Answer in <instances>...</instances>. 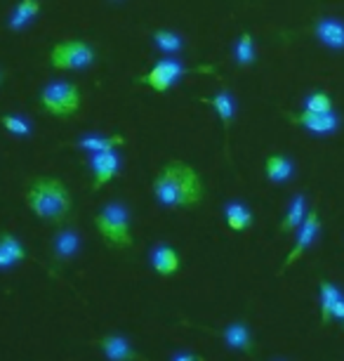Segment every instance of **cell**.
Listing matches in <instances>:
<instances>
[{
    "mask_svg": "<svg viewBox=\"0 0 344 361\" xmlns=\"http://www.w3.org/2000/svg\"><path fill=\"white\" fill-rule=\"evenodd\" d=\"M305 111H312V114H328L333 111V97L328 92H312L309 97L305 99Z\"/></svg>",
    "mask_w": 344,
    "mask_h": 361,
    "instance_id": "484cf974",
    "label": "cell"
},
{
    "mask_svg": "<svg viewBox=\"0 0 344 361\" xmlns=\"http://www.w3.org/2000/svg\"><path fill=\"white\" fill-rule=\"evenodd\" d=\"M222 340L227 343V347H231L234 352H243V354H253L255 350V338L248 324L243 322H234V324H227L222 329Z\"/></svg>",
    "mask_w": 344,
    "mask_h": 361,
    "instance_id": "5bb4252c",
    "label": "cell"
},
{
    "mask_svg": "<svg viewBox=\"0 0 344 361\" xmlns=\"http://www.w3.org/2000/svg\"><path fill=\"white\" fill-rule=\"evenodd\" d=\"M224 217H227V227L234 231H248L255 222L253 210L243 201H229L224 206Z\"/></svg>",
    "mask_w": 344,
    "mask_h": 361,
    "instance_id": "ac0fdd59",
    "label": "cell"
},
{
    "mask_svg": "<svg viewBox=\"0 0 344 361\" xmlns=\"http://www.w3.org/2000/svg\"><path fill=\"white\" fill-rule=\"evenodd\" d=\"M265 173L267 180L274 182V185H286L295 175V163L286 154H269L265 159Z\"/></svg>",
    "mask_w": 344,
    "mask_h": 361,
    "instance_id": "2e32d148",
    "label": "cell"
},
{
    "mask_svg": "<svg viewBox=\"0 0 344 361\" xmlns=\"http://www.w3.org/2000/svg\"><path fill=\"white\" fill-rule=\"evenodd\" d=\"M40 109L47 116H55V118H69V116L78 114L83 94L80 87L71 80H50L43 90H40Z\"/></svg>",
    "mask_w": 344,
    "mask_h": 361,
    "instance_id": "277c9868",
    "label": "cell"
},
{
    "mask_svg": "<svg viewBox=\"0 0 344 361\" xmlns=\"http://www.w3.org/2000/svg\"><path fill=\"white\" fill-rule=\"evenodd\" d=\"M234 57L238 66H250L255 64V57H257V50H255V40L248 31H243L238 40H236L234 45Z\"/></svg>",
    "mask_w": 344,
    "mask_h": 361,
    "instance_id": "603a6c76",
    "label": "cell"
},
{
    "mask_svg": "<svg viewBox=\"0 0 344 361\" xmlns=\"http://www.w3.org/2000/svg\"><path fill=\"white\" fill-rule=\"evenodd\" d=\"M113 3H120V0H113Z\"/></svg>",
    "mask_w": 344,
    "mask_h": 361,
    "instance_id": "f546056e",
    "label": "cell"
},
{
    "mask_svg": "<svg viewBox=\"0 0 344 361\" xmlns=\"http://www.w3.org/2000/svg\"><path fill=\"white\" fill-rule=\"evenodd\" d=\"M203 102L210 104L219 116L222 130H224V149L229 154V130H231V121L236 116V97L229 90H219L217 94H212V97H203Z\"/></svg>",
    "mask_w": 344,
    "mask_h": 361,
    "instance_id": "7c38bea8",
    "label": "cell"
},
{
    "mask_svg": "<svg viewBox=\"0 0 344 361\" xmlns=\"http://www.w3.org/2000/svg\"><path fill=\"white\" fill-rule=\"evenodd\" d=\"M333 319H337V322H344V295L333 305V312H330V322H333Z\"/></svg>",
    "mask_w": 344,
    "mask_h": 361,
    "instance_id": "4316f807",
    "label": "cell"
},
{
    "mask_svg": "<svg viewBox=\"0 0 344 361\" xmlns=\"http://www.w3.org/2000/svg\"><path fill=\"white\" fill-rule=\"evenodd\" d=\"M153 43H156L158 50H163L167 54H174L179 50H184V38L174 31H167V29H160V31H153Z\"/></svg>",
    "mask_w": 344,
    "mask_h": 361,
    "instance_id": "cb8c5ba5",
    "label": "cell"
},
{
    "mask_svg": "<svg viewBox=\"0 0 344 361\" xmlns=\"http://www.w3.org/2000/svg\"><path fill=\"white\" fill-rule=\"evenodd\" d=\"M151 267L156 269L160 276L177 274L179 267H181L177 248L167 246V243H160V246H156V248L151 250Z\"/></svg>",
    "mask_w": 344,
    "mask_h": 361,
    "instance_id": "9a60e30c",
    "label": "cell"
},
{
    "mask_svg": "<svg viewBox=\"0 0 344 361\" xmlns=\"http://www.w3.org/2000/svg\"><path fill=\"white\" fill-rule=\"evenodd\" d=\"M26 208L31 210L38 220L59 224L71 215L73 199L69 187L57 177H36L31 187L26 189Z\"/></svg>",
    "mask_w": 344,
    "mask_h": 361,
    "instance_id": "7a4b0ae2",
    "label": "cell"
},
{
    "mask_svg": "<svg viewBox=\"0 0 344 361\" xmlns=\"http://www.w3.org/2000/svg\"><path fill=\"white\" fill-rule=\"evenodd\" d=\"M342 324H344V322H342Z\"/></svg>",
    "mask_w": 344,
    "mask_h": 361,
    "instance_id": "4dcf8cb0",
    "label": "cell"
},
{
    "mask_svg": "<svg viewBox=\"0 0 344 361\" xmlns=\"http://www.w3.org/2000/svg\"><path fill=\"white\" fill-rule=\"evenodd\" d=\"M26 257H29V253H26L24 243L17 236H12L10 231H0V271L17 267Z\"/></svg>",
    "mask_w": 344,
    "mask_h": 361,
    "instance_id": "4fadbf2b",
    "label": "cell"
},
{
    "mask_svg": "<svg viewBox=\"0 0 344 361\" xmlns=\"http://www.w3.org/2000/svg\"><path fill=\"white\" fill-rule=\"evenodd\" d=\"M0 83H3V73H0Z\"/></svg>",
    "mask_w": 344,
    "mask_h": 361,
    "instance_id": "f1b7e54d",
    "label": "cell"
},
{
    "mask_svg": "<svg viewBox=\"0 0 344 361\" xmlns=\"http://www.w3.org/2000/svg\"><path fill=\"white\" fill-rule=\"evenodd\" d=\"M288 121L293 126H298L302 130L314 133V135H333L337 128H340V118H337V114H333V111H328V114H312V111L288 114Z\"/></svg>",
    "mask_w": 344,
    "mask_h": 361,
    "instance_id": "9c48e42d",
    "label": "cell"
},
{
    "mask_svg": "<svg viewBox=\"0 0 344 361\" xmlns=\"http://www.w3.org/2000/svg\"><path fill=\"white\" fill-rule=\"evenodd\" d=\"M189 73V69L177 59H160L149 69V73H144V76L139 78V83L149 85L151 90L156 92H167L170 87L177 83L179 78H184Z\"/></svg>",
    "mask_w": 344,
    "mask_h": 361,
    "instance_id": "52a82bcc",
    "label": "cell"
},
{
    "mask_svg": "<svg viewBox=\"0 0 344 361\" xmlns=\"http://www.w3.org/2000/svg\"><path fill=\"white\" fill-rule=\"evenodd\" d=\"M314 36L330 50H344V22L337 17H323L314 24Z\"/></svg>",
    "mask_w": 344,
    "mask_h": 361,
    "instance_id": "8fae6325",
    "label": "cell"
},
{
    "mask_svg": "<svg viewBox=\"0 0 344 361\" xmlns=\"http://www.w3.org/2000/svg\"><path fill=\"white\" fill-rule=\"evenodd\" d=\"M38 15H40V0H19L8 19V26L12 31H24Z\"/></svg>",
    "mask_w": 344,
    "mask_h": 361,
    "instance_id": "d6986e66",
    "label": "cell"
},
{
    "mask_svg": "<svg viewBox=\"0 0 344 361\" xmlns=\"http://www.w3.org/2000/svg\"><path fill=\"white\" fill-rule=\"evenodd\" d=\"M94 227L99 236L104 238L106 246L111 248H130L132 246V231H130V213L123 203L111 201L94 215Z\"/></svg>",
    "mask_w": 344,
    "mask_h": 361,
    "instance_id": "3957f363",
    "label": "cell"
},
{
    "mask_svg": "<svg viewBox=\"0 0 344 361\" xmlns=\"http://www.w3.org/2000/svg\"><path fill=\"white\" fill-rule=\"evenodd\" d=\"M123 145H125L123 135H85V137L78 140V147L85 149V152H90V154L113 152V149H118Z\"/></svg>",
    "mask_w": 344,
    "mask_h": 361,
    "instance_id": "44dd1931",
    "label": "cell"
},
{
    "mask_svg": "<svg viewBox=\"0 0 344 361\" xmlns=\"http://www.w3.org/2000/svg\"><path fill=\"white\" fill-rule=\"evenodd\" d=\"M319 231H321V217H319V210L316 208H312L307 213V217H305V222L300 224V229H298V236H295V246H293V250L286 255V260H283V264H281V269H279V274H283L288 267H293L295 262L300 260L302 255L307 253L309 248L314 246V241L319 238Z\"/></svg>",
    "mask_w": 344,
    "mask_h": 361,
    "instance_id": "8992f818",
    "label": "cell"
},
{
    "mask_svg": "<svg viewBox=\"0 0 344 361\" xmlns=\"http://www.w3.org/2000/svg\"><path fill=\"white\" fill-rule=\"evenodd\" d=\"M87 166L92 170V189L99 192L102 187L111 185L113 177L118 175L120 170V156H118V149L113 152H97V154H90V161Z\"/></svg>",
    "mask_w": 344,
    "mask_h": 361,
    "instance_id": "ba28073f",
    "label": "cell"
},
{
    "mask_svg": "<svg viewBox=\"0 0 344 361\" xmlns=\"http://www.w3.org/2000/svg\"><path fill=\"white\" fill-rule=\"evenodd\" d=\"M80 250V236L76 229H62L52 238V253L57 260H71Z\"/></svg>",
    "mask_w": 344,
    "mask_h": 361,
    "instance_id": "e0dca14e",
    "label": "cell"
},
{
    "mask_svg": "<svg viewBox=\"0 0 344 361\" xmlns=\"http://www.w3.org/2000/svg\"><path fill=\"white\" fill-rule=\"evenodd\" d=\"M153 199L163 208H196L205 199L200 175L184 161H170L153 177Z\"/></svg>",
    "mask_w": 344,
    "mask_h": 361,
    "instance_id": "6da1fadb",
    "label": "cell"
},
{
    "mask_svg": "<svg viewBox=\"0 0 344 361\" xmlns=\"http://www.w3.org/2000/svg\"><path fill=\"white\" fill-rule=\"evenodd\" d=\"M50 64L59 71H85L94 64V47L85 40H59L50 50Z\"/></svg>",
    "mask_w": 344,
    "mask_h": 361,
    "instance_id": "5b68a950",
    "label": "cell"
},
{
    "mask_svg": "<svg viewBox=\"0 0 344 361\" xmlns=\"http://www.w3.org/2000/svg\"><path fill=\"white\" fill-rule=\"evenodd\" d=\"M307 199H305V194H295L293 196V201H290V206L286 210V215H283V220H281V231L283 234H290V231H298L300 229V224L305 222V217H307Z\"/></svg>",
    "mask_w": 344,
    "mask_h": 361,
    "instance_id": "ffe728a7",
    "label": "cell"
},
{
    "mask_svg": "<svg viewBox=\"0 0 344 361\" xmlns=\"http://www.w3.org/2000/svg\"><path fill=\"white\" fill-rule=\"evenodd\" d=\"M97 345L109 361H149L134 350L130 345V340L118 336V333H109V336H104Z\"/></svg>",
    "mask_w": 344,
    "mask_h": 361,
    "instance_id": "30bf717a",
    "label": "cell"
},
{
    "mask_svg": "<svg viewBox=\"0 0 344 361\" xmlns=\"http://www.w3.org/2000/svg\"><path fill=\"white\" fill-rule=\"evenodd\" d=\"M319 307H321V322L328 324L330 322V312H333V305L340 300L344 293L340 290V286H335L333 281H328V279H323V281L319 283Z\"/></svg>",
    "mask_w": 344,
    "mask_h": 361,
    "instance_id": "7402d4cb",
    "label": "cell"
},
{
    "mask_svg": "<svg viewBox=\"0 0 344 361\" xmlns=\"http://www.w3.org/2000/svg\"><path fill=\"white\" fill-rule=\"evenodd\" d=\"M0 126H3L10 135H15V137H29V135H31L29 118H24V116H19V114L0 116Z\"/></svg>",
    "mask_w": 344,
    "mask_h": 361,
    "instance_id": "d4e9b609",
    "label": "cell"
},
{
    "mask_svg": "<svg viewBox=\"0 0 344 361\" xmlns=\"http://www.w3.org/2000/svg\"><path fill=\"white\" fill-rule=\"evenodd\" d=\"M170 361H205L200 354H193V352H177Z\"/></svg>",
    "mask_w": 344,
    "mask_h": 361,
    "instance_id": "83f0119b",
    "label": "cell"
}]
</instances>
